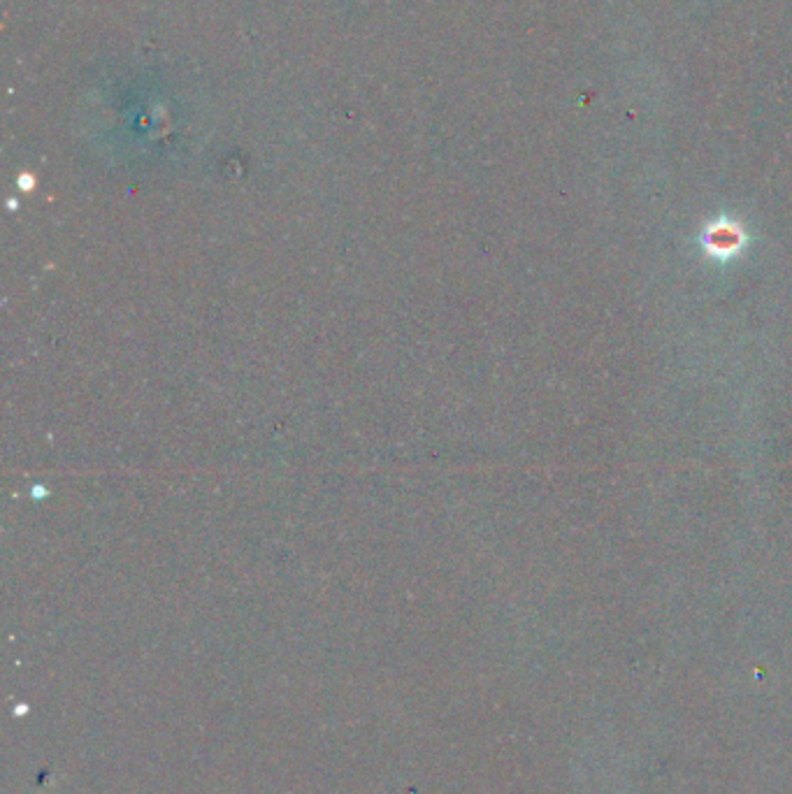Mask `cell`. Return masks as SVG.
I'll return each mask as SVG.
<instances>
[{"label":"cell","mask_w":792,"mask_h":794,"mask_svg":"<svg viewBox=\"0 0 792 794\" xmlns=\"http://www.w3.org/2000/svg\"><path fill=\"white\" fill-rule=\"evenodd\" d=\"M711 237H714L711 249H716V251H727V254H730V251H737V247H739V233L734 228L714 230Z\"/></svg>","instance_id":"cell-1"}]
</instances>
